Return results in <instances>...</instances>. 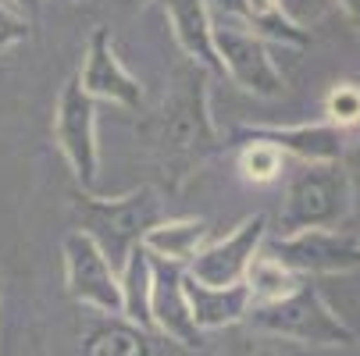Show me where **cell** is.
<instances>
[{"instance_id": "6da1fadb", "label": "cell", "mask_w": 360, "mask_h": 356, "mask_svg": "<svg viewBox=\"0 0 360 356\" xmlns=\"http://www.w3.org/2000/svg\"><path fill=\"white\" fill-rule=\"evenodd\" d=\"M139 136L165 182L172 189L186 185L218 146V128L207 96V72L193 61L175 68L161 107L139 125Z\"/></svg>"}, {"instance_id": "7a4b0ae2", "label": "cell", "mask_w": 360, "mask_h": 356, "mask_svg": "<svg viewBox=\"0 0 360 356\" xmlns=\"http://www.w3.org/2000/svg\"><path fill=\"white\" fill-rule=\"evenodd\" d=\"M72 199H75V214L82 225L79 232L100 246V253L111 261L115 271H122L129 253L143 246V235L165 218L161 199L150 185H139L125 196H96V192L75 189Z\"/></svg>"}, {"instance_id": "3957f363", "label": "cell", "mask_w": 360, "mask_h": 356, "mask_svg": "<svg viewBox=\"0 0 360 356\" xmlns=\"http://www.w3.org/2000/svg\"><path fill=\"white\" fill-rule=\"evenodd\" d=\"M250 331H261L292 345H353V328L328 307L325 292L303 278L285 299L268 303V307H253L246 314Z\"/></svg>"}, {"instance_id": "277c9868", "label": "cell", "mask_w": 360, "mask_h": 356, "mask_svg": "<svg viewBox=\"0 0 360 356\" xmlns=\"http://www.w3.org/2000/svg\"><path fill=\"white\" fill-rule=\"evenodd\" d=\"M349 182L339 164H300L292 171L282 211H278V235H296L307 228H339L349 225Z\"/></svg>"}, {"instance_id": "5b68a950", "label": "cell", "mask_w": 360, "mask_h": 356, "mask_svg": "<svg viewBox=\"0 0 360 356\" xmlns=\"http://www.w3.org/2000/svg\"><path fill=\"white\" fill-rule=\"evenodd\" d=\"M264 253L289 268L296 278H318V275H346L360 268V232L353 225L339 228H307L296 235L264 239Z\"/></svg>"}, {"instance_id": "8992f818", "label": "cell", "mask_w": 360, "mask_h": 356, "mask_svg": "<svg viewBox=\"0 0 360 356\" xmlns=\"http://www.w3.org/2000/svg\"><path fill=\"white\" fill-rule=\"evenodd\" d=\"M211 36H214V54L221 65V75H229L239 89L275 100L285 93V75L278 72L268 39H261L257 32H250L246 25L214 15L211 11Z\"/></svg>"}, {"instance_id": "52a82bcc", "label": "cell", "mask_w": 360, "mask_h": 356, "mask_svg": "<svg viewBox=\"0 0 360 356\" xmlns=\"http://www.w3.org/2000/svg\"><path fill=\"white\" fill-rule=\"evenodd\" d=\"M54 139L58 150L65 154L75 182L82 192H93L96 171H100V143H96V100H89L72 75L61 93H58V107H54Z\"/></svg>"}, {"instance_id": "ba28073f", "label": "cell", "mask_w": 360, "mask_h": 356, "mask_svg": "<svg viewBox=\"0 0 360 356\" xmlns=\"http://www.w3.org/2000/svg\"><path fill=\"white\" fill-rule=\"evenodd\" d=\"M65 257V289L75 303L104 314V317H122V292H118V271L111 261L100 253V246L82 235L79 228L65 235L61 242Z\"/></svg>"}, {"instance_id": "9c48e42d", "label": "cell", "mask_w": 360, "mask_h": 356, "mask_svg": "<svg viewBox=\"0 0 360 356\" xmlns=\"http://www.w3.org/2000/svg\"><path fill=\"white\" fill-rule=\"evenodd\" d=\"M264 239H268V218L264 214L243 218L225 239L207 242L196 253L186 264V278H193L200 285H214V289L243 285V278H246L253 257L261 253Z\"/></svg>"}, {"instance_id": "30bf717a", "label": "cell", "mask_w": 360, "mask_h": 356, "mask_svg": "<svg viewBox=\"0 0 360 356\" xmlns=\"http://www.w3.org/2000/svg\"><path fill=\"white\" fill-rule=\"evenodd\" d=\"M75 79H79V86L89 100H108V104H115L122 111H139V104H143V86L122 65L108 25L93 29V36L86 43L82 68L75 72Z\"/></svg>"}, {"instance_id": "8fae6325", "label": "cell", "mask_w": 360, "mask_h": 356, "mask_svg": "<svg viewBox=\"0 0 360 356\" xmlns=\"http://www.w3.org/2000/svg\"><path fill=\"white\" fill-rule=\"evenodd\" d=\"M150 271H153V282H150V321H153V331L179 342L182 349H200L203 345V331L193 324V314H189L186 268L150 257Z\"/></svg>"}, {"instance_id": "7c38bea8", "label": "cell", "mask_w": 360, "mask_h": 356, "mask_svg": "<svg viewBox=\"0 0 360 356\" xmlns=\"http://www.w3.org/2000/svg\"><path fill=\"white\" fill-rule=\"evenodd\" d=\"M232 139H261V143H271L278 146L285 157H296L300 164H339L342 154H346V132L332 128L328 121H318V125H246V128H236Z\"/></svg>"}, {"instance_id": "4fadbf2b", "label": "cell", "mask_w": 360, "mask_h": 356, "mask_svg": "<svg viewBox=\"0 0 360 356\" xmlns=\"http://www.w3.org/2000/svg\"><path fill=\"white\" fill-rule=\"evenodd\" d=\"M161 11L182 46V54L203 72H221L211 36V8L207 0H161Z\"/></svg>"}, {"instance_id": "5bb4252c", "label": "cell", "mask_w": 360, "mask_h": 356, "mask_svg": "<svg viewBox=\"0 0 360 356\" xmlns=\"http://www.w3.org/2000/svg\"><path fill=\"white\" fill-rule=\"evenodd\" d=\"M207 8L214 15H225V18L246 25L250 32H257L261 39H271V43L303 46L307 39H311V32L300 29L282 11V0H207Z\"/></svg>"}, {"instance_id": "9a60e30c", "label": "cell", "mask_w": 360, "mask_h": 356, "mask_svg": "<svg viewBox=\"0 0 360 356\" xmlns=\"http://www.w3.org/2000/svg\"><path fill=\"white\" fill-rule=\"evenodd\" d=\"M186 299H189L193 324L203 335L246 324V314H250V292H246V285L214 289V285H200V282L186 278Z\"/></svg>"}, {"instance_id": "2e32d148", "label": "cell", "mask_w": 360, "mask_h": 356, "mask_svg": "<svg viewBox=\"0 0 360 356\" xmlns=\"http://www.w3.org/2000/svg\"><path fill=\"white\" fill-rule=\"evenodd\" d=\"M207 242H211V225L203 218H161L143 235V249L150 257L179 268H186Z\"/></svg>"}, {"instance_id": "e0dca14e", "label": "cell", "mask_w": 360, "mask_h": 356, "mask_svg": "<svg viewBox=\"0 0 360 356\" xmlns=\"http://www.w3.org/2000/svg\"><path fill=\"white\" fill-rule=\"evenodd\" d=\"M82 356H153V342L125 317H100L82 335Z\"/></svg>"}, {"instance_id": "ac0fdd59", "label": "cell", "mask_w": 360, "mask_h": 356, "mask_svg": "<svg viewBox=\"0 0 360 356\" xmlns=\"http://www.w3.org/2000/svg\"><path fill=\"white\" fill-rule=\"evenodd\" d=\"M150 282H153V271H150V253L139 246L129 253V261L122 264L118 271V292H122V317L143 331H153V321H150Z\"/></svg>"}, {"instance_id": "d6986e66", "label": "cell", "mask_w": 360, "mask_h": 356, "mask_svg": "<svg viewBox=\"0 0 360 356\" xmlns=\"http://www.w3.org/2000/svg\"><path fill=\"white\" fill-rule=\"evenodd\" d=\"M300 282H303V278H296L289 268H282L275 257H268L264 246H261V253L253 257V264H250V271H246V278H243V285H246V292H250V310L285 299Z\"/></svg>"}, {"instance_id": "ffe728a7", "label": "cell", "mask_w": 360, "mask_h": 356, "mask_svg": "<svg viewBox=\"0 0 360 356\" xmlns=\"http://www.w3.org/2000/svg\"><path fill=\"white\" fill-rule=\"evenodd\" d=\"M289 157L282 154L278 146L261 143V139H239V154H236V168L246 182L253 185H271L285 175Z\"/></svg>"}, {"instance_id": "44dd1931", "label": "cell", "mask_w": 360, "mask_h": 356, "mask_svg": "<svg viewBox=\"0 0 360 356\" xmlns=\"http://www.w3.org/2000/svg\"><path fill=\"white\" fill-rule=\"evenodd\" d=\"M321 111H325V121H328L332 128H339V132L356 128V125H360V86L349 82V79L335 82V86L325 93Z\"/></svg>"}, {"instance_id": "7402d4cb", "label": "cell", "mask_w": 360, "mask_h": 356, "mask_svg": "<svg viewBox=\"0 0 360 356\" xmlns=\"http://www.w3.org/2000/svg\"><path fill=\"white\" fill-rule=\"evenodd\" d=\"M221 356H300L292 342H282V338H271V335H261V331H250V335H239Z\"/></svg>"}, {"instance_id": "603a6c76", "label": "cell", "mask_w": 360, "mask_h": 356, "mask_svg": "<svg viewBox=\"0 0 360 356\" xmlns=\"http://www.w3.org/2000/svg\"><path fill=\"white\" fill-rule=\"evenodd\" d=\"M29 32H32V18H25L18 8L8 4V0H0V54L25 43Z\"/></svg>"}, {"instance_id": "cb8c5ba5", "label": "cell", "mask_w": 360, "mask_h": 356, "mask_svg": "<svg viewBox=\"0 0 360 356\" xmlns=\"http://www.w3.org/2000/svg\"><path fill=\"white\" fill-rule=\"evenodd\" d=\"M282 11H285L300 29L311 32V25L321 22V18L332 11V0H282Z\"/></svg>"}, {"instance_id": "d4e9b609", "label": "cell", "mask_w": 360, "mask_h": 356, "mask_svg": "<svg viewBox=\"0 0 360 356\" xmlns=\"http://www.w3.org/2000/svg\"><path fill=\"white\" fill-rule=\"evenodd\" d=\"M342 171H346V182H349V218H353V228L360 232V139L353 146H346L342 154Z\"/></svg>"}, {"instance_id": "484cf974", "label": "cell", "mask_w": 360, "mask_h": 356, "mask_svg": "<svg viewBox=\"0 0 360 356\" xmlns=\"http://www.w3.org/2000/svg\"><path fill=\"white\" fill-rule=\"evenodd\" d=\"M332 4L349 18V25H356V29H360V0H332Z\"/></svg>"}, {"instance_id": "4316f807", "label": "cell", "mask_w": 360, "mask_h": 356, "mask_svg": "<svg viewBox=\"0 0 360 356\" xmlns=\"http://www.w3.org/2000/svg\"><path fill=\"white\" fill-rule=\"evenodd\" d=\"M8 4H11V8H18L25 18H32V15L39 11V4H43V0H8Z\"/></svg>"}, {"instance_id": "83f0119b", "label": "cell", "mask_w": 360, "mask_h": 356, "mask_svg": "<svg viewBox=\"0 0 360 356\" xmlns=\"http://www.w3.org/2000/svg\"><path fill=\"white\" fill-rule=\"evenodd\" d=\"M118 4H125V8H136V4H146V0H118Z\"/></svg>"}, {"instance_id": "f1b7e54d", "label": "cell", "mask_w": 360, "mask_h": 356, "mask_svg": "<svg viewBox=\"0 0 360 356\" xmlns=\"http://www.w3.org/2000/svg\"><path fill=\"white\" fill-rule=\"evenodd\" d=\"M58 4H82V0H58Z\"/></svg>"}]
</instances>
